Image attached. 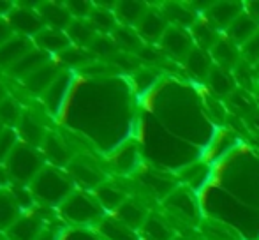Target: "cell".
Segmentation results:
<instances>
[{"label": "cell", "mask_w": 259, "mask_h": 240, "mask_svg": "<svg viewBox=\"0 0 259 240\" xmlns=\"http://www.w3.org/2000/svg\"><path fill=\"white\" fill-rule=\"evenodd\" d=\"M30 192L34 199L45 205L60 207L74 192V180L57 166H45L30 184Z\"/></svg>", "instance_id": "obj_1"}, {"label": "cell", "mask_w": 259, "mask_h": 240, "mask_svg": "<svg viewBox=\"0 0 259 240\" xmlns=\"http://www.w3.org/2000/svg\"><path fill=\"white\" fill-rule=\"evenodd\" d=\"M45 161V155L42 152H39V148L20 141L4 165L11 179L21 185H30L46 166Z\"/></svg>", "instance_id": "obj_2"}, {"label": "cell", "mask_w": 259, "mask_h": 240, "mask_svg": "<svg viewBox=\"0 0 259 240\" xmlns=\"http://www.w3.org/2000/svg\"><path fill=\"white\" fill-rule=\"evenodd\" d=\"M62 217L72 224H92L104 219V209L85 191H74L60 207Z\"/></svg>", "instance_id": "obj_3"}, {"label": "cell", "mask_w": 259, "mask_h": 240, "mask_svg": "<svg viewBox=\"0 0 259 240\" xmlns=\"http://www.w3.org/2000/svg\"><path fill=\"white\" fill-rule=\"evenodd\" d=\"M9 21L11 28L18 32V35L34 39L42 28H46L37 7H27V6H14V9L7 14L6 18Z\"/></svg>", "instance_id": "obj_4"}, {"label": "cell", "mask_w": 259, "mask_h": 240, "mask_svg": "<svg viewBox=\"0 0 259 240\" xmlns=\"http://www.w3.org/2000/svg\"><path fill=\"white\" fill-rule=\"evenodd\" d=\"M67 173L71 179L83 185L85 189H94L96 191L101 184H104V175L99 170V166L89 157H74L71 165L67 166Z\"/></svg>", "instance_id": "obj_5"}, {"label": "cell", "mask_w": 259, "mask_h": 240, "mask_svg": "<svg viewBox=\"0 0 259 240\" xmlns=\"http://www.w3.org/2000/svg\"><path fill=\"white\" fill-rule=\"evenodd\" d=\"M35 50L34 39L25 37V35H14L6 45L0 46V69L9 71L11 67L18 64L25 55Z\"/></svg>", "instance_id": "obj_6"}, {"label": "cell", "mask_w": 259, "mask_h": 240, "mask_svg": "<svg viewBox=\"0 0 259 240\" xmlns=\"http://www.w3.org/2000/svg\"><path fill=\"white\" fill-rule=\"evenodd\" d=\"M72 72L71 71H64L57 79L52 83L48 90L42 94V101H45V106L48 108V111L52 115H57L62 110L65 99L69 96V90L72 87Z\"/></svg>", "instance_id": "obj_7"}, {"label": "cell", "mask_w": 259, "mask_h": 240, "mask_svg": "<svg viewBox=\"0 0 259 240\" xmlns=\"http://www.w3.org/2000/svg\"><path fill=\"white\" fill-rule=\"evenodd\" d=\"M62 72H64L62 65L52 60L46 65H42L39 71H35L34 74H30L28 78H25L23 85H25V89H27L30 94H34V96H42V94L52 87V83L62 74Z\"/></svg>", "instance_id": "obj_8"}, {"label": "cell", "mask_w": 259, "mask_h": 240, "mask_svg": "<svg viewBox=\"0 0 259 240\" xmlns=\"http://www.w3.org/2000/svg\"><path fill=\"white\" fill-rule=\"evenodd\" d=\"M167 28H169L167 18L164 16L162 13H157L154 9H148L147 14H145V16L141 18L140 23H138L136 30L143 41L157 43V41H162Z\"/></svg>", "instance_id": "obj_9"}, {"label": "cell", "mask_w": 259, "mask_h": 240, "mask_svg": "<svg viewBox=\"0 0 259 240\" xmlns=\"http://www.w3.org/2000/svg\"><path fill=\"white\" fill-rule=\"evenodd\" d=\"M37 11H39V14H41L46 27L55 28V30L67 32V28L71 27V23L74 21V18L69 13L65 4L42 2V4H37Z\"/></svg>", "instance_id": "obj_10"}, {"label": "cell", "mask_w": 259, "mask_h": 240, "mask_svg": "<svg viewBox=\"0 0 259 240\" xmlns=\"http://www.w3.org/2000/svg\"><path fill=\"white\" fill-rule=\"evenodd\" d=\"M160 46L166 53L177 57V59H187L189 53L192 52V39L189 37V34L184 28L178 27H169L164 34Z\"/></svg>", "instance_id": "obj_11"}, {"label": "cell", "mask_w": 259, "mask_h": 240, "mask_svg": "<svg viewBox=\"0 0 259 240\" xmlns=\"http://www.w3.org/2000/svg\"><path fill=\"white\" fill-rule=\"evenodd\" d=\"M34 45H35V48L50 53L52 57L55 55L58 57L62 52H65V50L71 46V39H69L67 32L55 30V28L46 27L34 37Z\"/></svg>", "instance_id": "obj_12"}, {"label": "cell", "mask_w": 259, "mask_h": 240, "mask_svg": "<svg viewBox=\"0 0 259 240\" xmlns=\"http://www.w3.org/2000/svg\"><path fill=\"white\" fill-rule=\"evenodd\" d=\"M41 148H42L45 159H48V161L52 163L53 166H57V168H60V166H65V168H67V166L71 165L72 159H74L72 152L69 150L67 143H65L58 134L48 133V136H46V140Z\"/></svg>", "instance_id": "obj_13"}, {"label": "cell", "mask_w": 259, "mask_h": 240, "mask_svg": "<svg viewBox=\"0 0 259 240\" xmlns=\"http://www.w3.org/2000/svg\"><path fill=\"white\" fill-rule=\"evenodd\" d=\"M16 133H20L23 143L30 145V147H35V148L42 147L46 136H48V133H46L41 120L30 113H23V117H21L20 124H18V127H16Z\"/></svg>", "instance_id": "obj_14"}, {"label": "cell", "mask_w": 259, "mask_h": 240, "mask_svg": "<svg viewBox=\"0 0 259 240\" xmlns=\"http://www.w3.org/2000/svg\"><path fill=\"white\" fill-rule=\"evenodd\" d=\"M52 60H53V57L50 55V53L35 48V50H32L28 55H25L23 59L18 62L14 67H11L7 72H9L11 76H14V78L25 79V78H28L30 74H34L35 71H39L42 65H46L48 62H52Z\"/></svg>", "instance_id": "obj_15"}, {"label": "cell", "mask_w": 259, "mask_h": 240, "mask_svg": "<svg viewBox=\"0 0 259 240\" xmlns=\"http://www.w3.org/2000/svg\"><path fill=\"white\" fill-rule=\"evenodd\" d=\"M42 219L39 216H21L7 233L13 240H37L42 233Z\"/></svg>", "instance_id": "obj_16"}, {"label": "cell", "mask_w": 259, "mask_h": 240, "mask_svg": "<svg viewBox=\"0 0 259 240\" xmlns=\"http://www.w3.org/2000/svg\"><path fill=\"white\" fill-rule=\"evenodd\" d=\"M116 217H118L125 226H129L131 230L136 231L145 226V223H147V219H148V214L141 203L127 198L125 202L122 203V207L116 210Z\"/></svg>", "instance_id": "obj_17"}, {"label": "cell", "mask_w": 259, "mask_h": 240, "mask_svg": "<svg viewBox=\"0 0 259 240\" xmlns=\"http://www.w3.org/2000/svg\"><path fill=\"white\" fill-rule=\"evenodd\" d=\"M166 207L177 212L178 216L185 217V219H196L198 217V207H196L194 198L191 192L185 189H177L166 198Z\"/></svg>", "instance_id": "obj_18"}, {"label": "cell", "mask_w": 259, "mask_h": 240, "mask_svg": "<svg viewBox=\"0 0 259 240\" xmlns=\"http://www.w3.org/2000/svg\"><path fill=\"white\" fill-rule=\"evenodd\" d=\"M257 32H259L257 18L247 16V14H240L231 23V27L228 28L229 37L235 43H243V45H247Z\"/></svg>", "instance_id": "obj_19"}, {"label": "cell", "mask_w": 259, "mask_h": 240, "mask_svg": "<svg viewBox=\"0 0 259 240\" xmlns=\"http://www.w3.org/2000/svg\"><path fill=\"white\" fill-rule=\"evenodd\" d=\"M67 35L72 45H76L78 48H90L99 32L90 23V20H74L67 28Z\"/></svg>", "instance_id": "obj_20"}, {"label": "cell", "mask_w": 259, "mask_h": 240, "mask_svg": "<svg viewBox=\"0 0 259 240\" xmlns=\"http://www.w3.org/2000/svg\"><path fill=\"white\" fill-rule=\"evenodd\" d=\"M242 14V7L236 2H219L213 4L210 9L211 25L221 28H229L231 23Z\"/></svg>", "instance_id": "obj_21"}, {"label": "cell", "mask_w": 259, "mask_h": 240, "mask_svg": "<svg viewBox=\"0 0 259 240\" xmlns=\"http://www.w3.org/2000/svg\"><path fill=\"white\" fill-rule=\"evenodd\" d=\"M94 198L99 202V205L103 207L104 210H118L122 207V203L127 199V194L116 185L109 184V182H104L99 187L94 191Z\"/></svg>", "instance_id": "obj_22"}, {"label": "cell", "mask_w": 259, "mask_h": 240, "mask_svg": "<svg viewBox=\"0 0 259 240\" xmlns=\"http://www.w3.org/2000/svg\"><path fill=\"white\" fill-rule=\"evenodd\" d=\"M21 217V207L11 191H0V230L9 231Z\"/></svg>", "instance_id": "obj_23"}, {"label": "cell", "mask_w": 259, "mask_h": 240, "mask_svg": "<svg viewBox=\"0 0 259 240\" xmlns=\"http://www.w3.org/2000/svg\"><path fill=\"white\" fill-rule=\"evenodd\" d=\"M99 231L108 240H138L134 230L125 226L118 217H104L99 223Z\"/></svg>", "instance_id": "obj_24"}, {"label": "cell", "mask_w": 259, "mask_h": 240, "mask_svg": "<svg viewBox=\"0 0 259 240\" xmlns=\"http://www.w3.org/2000/svg\"><path fill=\"white\" fill-rule=\"evenodd\" d=\"M148 7L143 2H118L115 7V14L125 27L136 25L141 21V18L147 14Z\"/></svg>", "instance_id": "obj_25"}, {"label": "cell", "mask_w": 259, "mask_h": 240, "mask_svg": "<svg viewBox=\"0 0 259 240\" xmlns=\"http://www.w3.org/2000/svg\"><path fill=\"white\" fill-rule=\"evenodd\" d=\"M113 39H115V43L118 45V48H122L123 52L127 53H140V50L143 48V39L140 37V34H138V30H134V28L131 27H125V25H122V27H116V30L113 32Z\"/></svg>", "instance_id": "obj_26"}, {"label": "cell", "mask_w": 259, "mask_h": 240, "mask_svg": "<svg viewBox=\"0 0 259 240\" xmlns=\"http://www.w3.org/2000/svg\"><path fill=\"white\" fill-rule=\"evenodd\" d=\"M185 64H187V69L196 76V78H201V79L210 78L211 71H213L210 57H208V53L201 48L192 50V52L189 53L187 59H185Z\"/></svg>", "instance_id": "obj_27"}, {"label": "cell", "mask_w": 259, "mask_h": 240, "mask_svg": "<svg viewBox=\"0 0 259 240\" xmlns=\"http://www.w3.org/2000/svg\"><path fill=\"white\" fill-rule=\"evenodd\" d=\"M211 55L217 60L219 67L226 69V71H228L229 67H235L236 62H238V50H236L235 45L229 43L228 39H219L217 45L211 48Z\"/></svg>", "instance_id": "obj_28"}, {"label": "cell", "mask_w": 259, "mask_h": 240, "mask_svg": "<svg viewBox=\"0 0 259 240\" xmlns=\"http://www.w3.org/2000/svg\"><path fill=\"white\" fill-rule=\"evenodd\" d=\"M145 238L147 240H173V230L167 226V223L164 219L157 216H148L145 226L141 228Z\"/></svg>", "instance_id": "obj_29"}, {"label": "cell", "mask_w": 259, "mask_h": 240, "mask_svg": "<svg viewBox=\"0 0 259 240\" xmlns=\"http://www.w3.org/2000/svg\"><path fill=\"white\" fill-rule=\"evenodd\" d=\"M90 23L96 27L97 32H115L118 27V18H116L115 11H109L108 7H94L92 14H90Z\"/></svg>", "instance_id": "obj_30"}, {"label": "cell", "mask_w": 259, "mask_h": 240, "mask_svg": "<svg viewBox=\"0 0 259 240\" xmlns=\"http://www.w3.org/2000/svg\"><path fill=\"white\" fill-rule=\"evenodd\" d=\"M164 16L167 18V21H173V27H194V14L189 7H184L180 4H167V7L164 9Z\"/></svg>", "instance_id": "obj_31"}, {"label": "cell", "mask_w": 259, "mask_h": 240, "mask_svg": "<svg viewBox=\"0 0 259 240\" xmlns=\"http://www.w3.org/2000/svg\"><path fill=\"white\" fill-rule=\"evenodd\" d=\"M23 113L25 111L21 110L20 104H18L13 97H7V99L0 104V122L6 127H11V129H16L21 117H23Z\"/></svg>", "instance_id": "obj_32"}, {"label": "cell", "mask_w": 259, "mask_h": 240, "mask_svg": "<svg viewBox=\"0 0 259 240\" xmlns=\"http://www.w3.org/2000/svg\"><path fill=\"white\" fill-rule=\"evenodd\" d=\"M115 168L120 173H129L136 168L138 165V148L133 145H125L123 148H120L118 154L115 155Z\"/></svg>", "instance_id": "obj_33"}, {"label": "cell", "mask_w": 259, "mask_h": 240, "mask_svg": "<svg viewBox=\"0 0 259 240\" xmlns=\"http://www.w3.org/2000/svg\"><path fill=\"white\" fill-rule=\"evenodd\" d=\"M192 35H194V39L199 43L201 50H205V52L213 48L219 41L217 32L213 30V25H210V23H194V27H192Z\"/></svg>", "instance_id": "obj_34"}, {"label": "cell", "mask_w": 259, "mask_h": 240, "mask_svg": "<svg viewBox=\"0 0 259 240\" xmlns=\"http://www.w3.org/2000/svg\"><path fill=\"white\" fill-rule=\"evenodd\" d=\"M210 83L211 89L217 94H229L235 89V82H233V76L229 74V71L221 67H215L210 74Z\"/></svg>", "instance_id": "obj_35"}, {"label": "cell", "mask_w": 259, "mask_h": 240, "mask_svg": "<svg viewBox=\"0 0 259 240\" xmlns=\"http://www.w3.org/2000/svg\"><path fill=\"white\" fill-rule=\"evenodd\" d=\"M89 50L94 53V55L109 57V59H111L113 55H116V53H118L120 48H118V45H116L113 37H109V35H106V34H103V35L99 34Z\"/></svg>", "instance_id": "obj_36"}, {"label": "cell", "mask_w": 259, "mask_h": 240, "mask_svg": "<svg viewBox=\"0 0 259 240\" xmlns=\"http://www.w3.org/2000/svg\"><path fill=\"white\" fill-rule=\"evenodd\" d=\"M58 60H60L62 64L74 67V65H87V64H89L90 55L87 53L85 48H78V46H69V48L65 50V52H62L60 55H58Z\"/></svg>", "instance_id": "obj_37"}, {"label": "cell", "mask_w": 259, "mask_h": 240, "mask_svg": "<svg viewBox=\"0 0 259 240\" xmlns=\"http://www.w3.org/2000/svg\"><path fill=\"white\" fill-rule=\"evenodd\" d=\"M141 180H143V184L147 185L148 191L154 192V194H157V196H164V198H167V196L173 192V184H171L167 179H164V177L147 175Z\"/></svg>", "instance_id": "obj_38"}, {"label": "cell", "mask_w": 259, "mask_h": 240, "mask_svg": "<svg viewBox=\"0 0 259 240\" xmlns=\"http://www.w3.org/2000/svg\"><path fill=\"white\" fill-rule=\"evenodd\" d=\"M18 143H20V141H18L16 129L6 127V129H4V133L0 134V163L7 161V157L13 154V150L16 148Z\"/></svg>", "instance_id": "obj_39"}, {"label": "cell", "mask_w": 259, "mask_h": 240, "mask_svg": "<svg viewBox=\"0 0 259 240\" xmlns=\"http://www.w3.org/2000/svg\"><path fill=\"white\" fill-rule=\"evenodd\" d=\"M111 60L115 62L116 65H120V67L127 69V71H134V69L140 67V59H138V55H134V53H127V52H118L116 55L111 57Z\"/></svg>", "instance_id": "obj_40"}, {"label": "cell", "mask_w": 259, "mask_h": 240, "mask_svg": "<svg viewBox=\"0 0 259 240\" xmlns=\"http://www.w3.org/2000/svg\"><path fill=\"white\" fill-rule=\"evenodd\" d=\"M243 53L250 62H259V32L247 45H243Z\"/></svg>", "instance_id": "obj_41"}, {"label": "cell", "mask_w": 259, "mask_h": 240, "mask_svg": "<svg viewBox=\"0 0 259 240\" xmlns=\"http://www.w3.org/2000/svg\"><path fill=\"white\" fill-rule=\"evenodd\" d=\"M14 30L11 28L9 21L6 20V18H0V46L6 45L7 41H9L11 37H14Z\"/></svg>", "instance_id": "obj_42"}, {"label": "cell", "mask_w": 259, "mask_h": 240, "mask_svg": "<svg viewBox=\"0 0 259 240\" xmlns=\"http://www.w3.org/2000/svg\"><path fill=\"white\" fill-rule=\"evenodd\" d=\"M138 59L147 60V62L159 60V52H155L154 48H147V46H143V48L140 50V53H138Z\"/></svg>", "instance_id": "obj_43"}, {"label": "cell", "mask_w": 259, "mask_h": 240, "mask_svg": "<svg viewBox=\"0 0 259 240\" xmlns=\"http://www.w3.org/2000/svg\"><path fill=\"white\" fill-rule=\"evenodd\" d=\"M37 240H57V235L53 233V231H42L41 235H39V238Z\"/></svg>", "instance_id": "obj_44"}, {"label": "cell", "mask_w": 259, "mask_h": 240, "mask_svg": "<svg viewBox=\"0 0 259 240\" xmlns=\"http://www.w3.org/2000/svg\"><path fill=\"white\" fill-rule=\"evenodd\" d=\"M7 97H9V96H7V90H6V87H4L2 83H0V104H2L4 101L7 99Z\"/></svg>", "instance_id": "obj_45"}, {"label": "cell", "mask_w": 259, "mask_h": 240, "mask_svg": "<svg viewBox=\"0 0 259 240\" xmlns=\"http://www.w3.org/2000/svg\"><path fill=\"white\" fill-rule=\"evenodd\" d=\"M4 129H6V126H4V124H2V122H0V134H2V133H4Z\"/></svg>", "instance_id": "obj_46"}, {"label": "cell", "mask_w": 259, "mask_h": 240, "mask_svg": "<svg viewBox=\"0 0 259 240\" xmlns=\"http://www.w3.org/2000/svg\"><path fill=\"white\" fill-rule=\"evenodd\" d=\"M173 240H185V238H173Z\"/></svg>", "instance_id": "obj_47"}]
</instances>
